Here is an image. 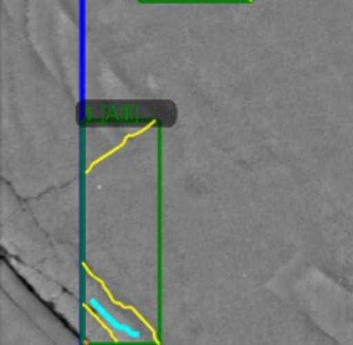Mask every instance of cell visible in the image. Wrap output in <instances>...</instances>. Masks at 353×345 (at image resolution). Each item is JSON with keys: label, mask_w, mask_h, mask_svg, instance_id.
Segmentation results:
<instances>
[{"label": "cell", "mask_w": 353, "mask_h": 345, "mask_svg": "<svg viewBox=\"0 0 353 345\" xmlns=\"http://www.w3.org/2000/svg\"><path fill=\"white\" fill-rule=\"evenodd\" d=\"M176 120L175 103L165 99H133V101H81L78 121L84 126H118L157 124L172 126Z\"/></svg>", "instance_id": "obj_1"}, {"label": "cell", "mask_w": 353, "mask_h": 345, "mask_svg": "<svg viewBox=\"0 0 353 345\" xmlns=\"http://www.w3.org/2000/svg\"><path fill=\"white\" fill-rule=\"evenodd\" d=\"M86 308L91 310V312L94 313V317L98 318V322H101V324L105 325L106 331L111 333V337H113L114 340H118V337L114 335L117 332H120V333H123V335L130 337V339H133V340L141 339L140 331H137V328H133L132 325L125 324V322L118 320L117 317L111 315L108 310L105 308V305H103L101 302L96 300V298H90V300L86 302Z\"/></svg>", "instance_id": "obj_2"}, {"label": "cell", "mask_w": 353, "mask_h": 345, "mask_svg": "<svg viewBox=\"0 0 353 345\" xmlns=\"http://www.w3.org/2000/svg\"><path fill=\"white\" fill-rule=\"evenodd\" d=\"M153 126H159V125H157V124H148V125H145V126H143V128H140V130H135V132L128 133V135H126L125 138H123V140L120 141V144H118V145H117V147H114V148H111V150H108V152H106V153H103V155H101V157H98V159H96V160H94V162H93V164H91V166H90V167H88V172H91V170H93V168H94L96 166H98V164H101V162H103V160H106V159H108V157H111V155H114V153H117V152H120V150H121V148H123V147H125V145H126V144H128V141H130V140H132V138H135V137H138V135H141V133H145V132H147V130H150V128H153Z\"/></svg>", "instance_id": "obj_3"}]
</instances>
